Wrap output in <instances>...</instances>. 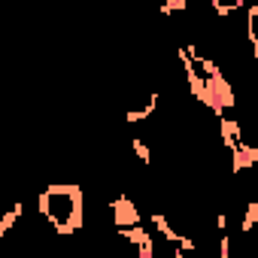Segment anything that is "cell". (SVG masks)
<instances>
[{
    "label": "cell",
    "instance_id": "7a4b0ae2",
    "mask_svg": "<svg viewBox=\"0 0 258 258\" xmlns=\"http://www.w3.org/2000/svg\"><path fill=\"white\" fill-rule=\"evenodd\" d=\"M109 216H112L115 231H118V228H134V225H140V210H137V204H134L131 198H124V195H118V198L109 201Z\"/></svg>",
    "mask_w": 258,
    "mask_h": 258
},
{
    "label": "cell",
    "instance_id": "ba28073f",
    "mask_svg": "<svg viewBox=\"0 0 258 258\" xmlns=\"http://www.w3.org/2000/svg\"><path fill=\"white\" fill-rule=\"evenodd\" d=\"M255 222H258V201H252L249 207H246V216H243V234H249L252 228H255Z\"/></svg>",
    "mask_w": 258,
    "mask_h": 258
},
{
    "label": "cell",
    "instance_id": "8992f818",
    "mask_svg": "<svg viewBox=\"0 0 258 258\" xmlns=\"http://www.w3.org/2000/svg\"><path fill=\"white\" fill-rule=\"evenodd\" d=\"M22 213H25V207H22V204H16L13 210H7L4 216H0V231H4V234H10V231L16 228V222L22 219Z\"/></svg>",
    "mask_w": 258,
    "mask_h": 258
},
{
    "label": "cell",
    "instance_id": "5b68a950",
    "mask_svg": "<svg viewBox=\"0 0 258 258\" xmlns=\"http://www.w3.org/2000/svg\"><path fill=\"white\" fill-rule=\"evenodd\" d=\"M152 225H155V231L161 234V240H164V243H176V240H179V234L170 228V222H167L161 213H155V216H152Z\"/></svg>",
    "mask_w": 258,
    "mask_h": 258
},
{
    "label": "cell",
    "instance_id": "30bf717a",
    "mask_svg": "<svg viewBox=\"0 0 258 258\" xmlns=\"http://www.w3.org/2000/svg\"><path fill=\"white\" fill-rule=\"evenodd\" d=\"M179 10H185V0H167V4H161V16H170Z\"/></svg>",
    "mask_w": 258,
    "mask_h": 258
},
{
    "label": "cell",
    "instance_id": "277c9868",
    "mask_svg": "<svg viewBox=\"0 0 258 258\" xmlns=\"http://www.w3.org/2000/svg\"><path fill=\"white\" fill-rule=\"evenodd\" d=\"M155 106H158V94H149V97H146V106H140V109H127L124 118H127V121H146V118L155 112Z\"/></svg>",
    "mask_w": 258,
    "mask_h": 258
},
{
    "label": "cell",
    "instance_id": "9c48e42d",
    "mask_svg": "<svg viewBox=\"0 0 258 258\" xmlns=\"http://www.w3.org/2000/svg\"><path fill=\"white\" fill-rule=\"evenodd\" d=\"M131 146H134V152H137V158H140L143 164H152V152H149V146H146L143 140H134Z\"/></svg>",
    "mask_w": 258,
    "mask_h": 258
},
{
    "label": "cell",
    "instance_id": "8fae6325",
    "mask_svg": "<svg viewBox=\"0 0 258 258\" xmlns=\"http://www.w3.org/2000/svg\"><path fill=\"white\" fill-rule=\"evenodd\" d=\"M216 228L225 234V228H228V216H225V213H219V216H216Z\"/></svg>",
    "mask_w": 258,
    "mask_h": 258
},
{
    "label": "cell",
    "instance_id": "7c38bea8",
    "mask_svg": "<svg viewBox=\"0 0 258 258\" xmlns=\"http://www.w3.org/2000/svg\"><path fill=\"white\" fill-rule=\"evenodd\" d=\"M4 237H7V234H4V231H0V240H4Z\"/></svg>",
    "mask_w": 258,
    "mask_h": 258
},
{
    "label": "cell",
    "instance_id": "6da1fadb",
    "mask_svg": "<svg viewBox=\"0 0 258 258\" xmlns=\"http://www.w3.org/2000/svg\"><path fill=\"white\" fill-rule=\"evenodd\" d=\"M37 210L58 234L70 237L85 222V195L76 182H52L40 195Z\"/></svg>",
    "mask_w": 258,
    "mask_h": 258
},
{
    "label": "cell",
    "instance_id": "3957f363",
    "mask_svg": "<svg viewBox=\"0 0 258 258\" xmlns=\"http://www.w3.org/2000/svg\"><path fill=\"white\" fill-rule=\"evenodd\" d=\"M118 237L137 246V258H155V240H152V234H149L143 225H134V228H118Z\"/></svg>",
    "mask_w": 258,
    "mask_h": 258
},
{
    "label": "cell",
    "instance_id": "52a82bcc",
    "mask_svg": "<svg viewBox=\"0 0 258 258\" xmlns=\"http://www.w3.org/2000/svg\"><path fill=\"white\" fill-rule=\"evenodd\" d=\"M243 4H240V0H231V4H219V0H210V10L219 16V19H225V16H231V13H237Z\"/></svg>",
    "mask_w": 258,
    "mask_h": 258
}]
</instances>
